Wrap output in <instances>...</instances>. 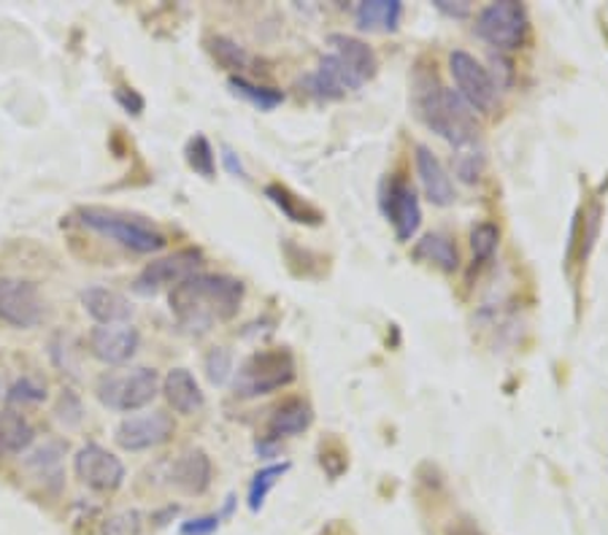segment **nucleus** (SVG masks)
<instances>
[{
	"label": "nucleus",
	"instance_id": "nucleus-35",
	"mask_svg": "<svg viewBox=\"0 0 608 535\" xmlns=\"http://www.w3.org/2000/svg\"><path fill=\"white\" fill-rule=\"evenodd\" d=\"M220 514H206V516H195V519H188L182 527H179V533L182 535H211L220 531Z\"/></svg>",
	"mask_w": 608,
	"mask_h": 535
},
{
	"label": "nucleus",
	"instance_id": "nucleus-9",
	"mask_svg": "<svg viewBox=\"0 0 608 535\" xmlns=\"http://www.w3.org/2000/svg\"><path fill=\"white\" fill-rule=\"evenodd\" d=\"M43 316V301L39 287L24 279H0V322L11 327H36Z\"/></svg>",
	"mask_w": 608,
	"mask_h": 535
},
{
	"label": "nucleus",
	"instance_id": "nucleus-32",
	"mask_svg": "<svg viewBox=\"0 0 608 535\" xmlns=\"http://www.w3.org/2000/svg\"><path fill=\"white\" fill-rule=\"evenodd\" d=\"M43 397H47V390H43L39 382H33V378H20V382L9 390L6 401H9V406H30V403H41Z\"/></svg>",
	"mask_w": 608,
	"mask_h": 535
},
{
	"label": "nucleus",
	"instance_id": "nucleus-13",
	"mask_svg": "<svg viewBox=\"0 0 608 535\" xmlns=\"http://www.w3.org/2000/svg\"><path fill=\"white\" fill-rule=\"evenodd\" d=\"M141 346V333L128 322L120 325H98L90 333L92 357L103 365H125L135 357Z\"/></svg>",
	"mask_w": 608,
	"mask_h": 535
},
{
	"label": "nucleus",
	"instance_id": "nucleus-3",
	"mask_svg": "<svg viewBox=\"0 0 608 535\" xmlns=\"http://www.w3.org/2000/svg\"><path fill=\"white\" fill-rule=\"evenodd\" d=\"M77 216L84 228L95 230L103 239L114 241V244L125 249H133V252L139 254H154L169 244L163 230L152 225L144 216L125 214V211L103 206H84L77 211Z\"/></svg>",
	"mask_w": 608,
	"mask_h": 535
},
{
	"label": "nucleus",
	"instance_id": "nucleus-33",
	"mask_svg": "<svg viewBox=\"0 0 608 535\" xmlns=\"http://www.w3.org/2000/svg\"><path fill=\"white\" fill-rule=\"evenodd\" d=\"M141 527H144V516L139 512H122L105 519L103 535H141Z\"/></svg>",
	"mask_w": 608,
	"mask_h": 535
},
{
	"label": "nucleus",
	"instance_id": "nucleus-10",
	"mask_svg": "<svg viewBox=\"0 0 608 535\" xmlns=\"http://www.w3.org/2000/svg\"><path fill=\"white\" fill-rule=\"evenodd\" d=\"M73 471L90 489L98 493H114L125 482V465L116 454L103 450L101 444H87L73 457Z\"/></svg>",
	"mask_w": 608,
	"mask_h": 535
},
{
	"label": "nucleus",
	"instance_id": "nucleus-14",
	"mask_svg": "<svg viewBox=\"0 0 608 535\" xmlns=\"http://www.w3.org/2000/svg\"><path fill=\"white\" fill-rule=\"evenodd\" d=\"M301 84L308 95L316 98V101H341V98H346V92H355L363 87V82H359L355 73H352L336 54L322 58L316 71L308 73Z\"/></svg>",
	"mask_w": 608,
	"mask_h": 535
},
{
	"label": "nucleus",
	"instance_id": "nucleus-16",
	"mask_svg": "<svg viewBox=\"0 0 608 535\" xmlns=\"http://www.w3.org/2000/svg\"><path fill=\"white\" fill-rule=\"evenodd\" d=\"M163 395L173 412L184 416L197 414L203 408V403H206L201 384H197V378L188 369L169 371V376L163 378Z\"/></svg>",
	"mask_w": 608,
	"mask_h": 535
},
{
	"label": "nucleus",
	"instance_id": "nucleus-8",
	"mask_svg": "<svg viewBox=\"0 0 608 535\" xmlns=\"http://www.w3.org/2000/svg\"><path fill=\"white\" fill-rule=\"evenodd\" d=\"M203 265V254L197 249H182V252H173L169 258H160L154 263H149L144 271L135 276L133 290L139 295H158L163 287H176L184 279L195 276L197 268Z\"/></svg>",
	"mask_w": 608,
	"mask_h": 535
},
{
	"label": "nucleus",
	"instance_id": "nucleus-27",
	"mask_svg": "<svg viewBox=\"0 0 608 535\" xmlns=\"http://www.w3.org/2000/svg\"><path fill=\"white\" fill-rule=\"evenodd\" d=\"M206 49L211 58L220 62L222 68H227V71H244L246 62H250L246 49L239 47L233 39H227V36H211V39H206Z\"/></svg>",
	"mask_w": 608,
	"mask_h": 535
},
{
	"label": "nucleus",
	"instance_id": "nucleus-18",
	"mask_svg": "<svg viewBox=\"0 0 608 535\" xmlns=\"http://www.w3.org/2000/svg\"><path fill=\"white\" fill-rule=\"evenodd\" d=\"M331 47L336 58L344 62L346 68H349L352 73L359 79V82H371V79L378 73V60L374 54V49L368 47L365 41L359 39H352V36H344V33H336L331 36Z\"/></svg>",
	"mask_w": 608,
	"mask_h": 535
},
{
	"label": "nucleus",
	"instance_id": "nucleus-38",
	"mask_svg": "<svg viewBox=\"0 0 608 535\" xmlns=\"http://www.w3.org/2000/svg\"><path fill=\"white\" fill-rule=\"evenodd\" d=\"M436 9L444 11L449 17H468L470 6L468 3H449V0H436Z\"/></svg>",
	"mask_w": 608,
	"mask_h": 535
},
{
	"label": "nucleus",
	"instance_id": "nucleus-36",
	"mask_svg": "<svg viewBox=\"0 0 608 535\" xmlns=\"http://www.w3.org/2000/svg\"><path fill=\"white\" fill-rule=\"evenodd\" d=\"M114 98H116V103H120L122 109H125L128 114H133V117H139L141 111L146 109L144 95H139V92L130 90V87H120V90L114 92Z\"/></svg>",
	"mask_w": 608,
	"mask_h": 535
},
{
	"label": "nucleus",
	"instance_id": "nucleus-4",
	"mask_svg": "<svg viewBox=\"0 0 608 535\" xmlns=\"http://www.w3.org/2000/svg\"><path fill=\"white\" fill-rule=\"evenodd\" d=\"M295 357L290 350L254 352L233 376V392L239 397H260L295 382Z\"/></svg>",
	"mask_w": 608,
	"mask_h": 535
},
{
	"label": "nucleus",
	"instance_id": "nucleus-39",
	"mask_svg": "<svg viewBox=\"0 0 608 535\" xmlns=\"http://www.w3.org/2000/svg\"><path fill=\"white\" fill-rule=\"evenodd\" d=\"M254 450H257L260 457H276L278 441H273V438H268V435H265L263 441H257V446H254Z\"/></svg>",
	"mask_w": 608,
	"mask_h": 535
},
{
	"label": "nucleus",
	"instance_id": "nucleus-25",
	"mask_svg": "<svg viewBox=\"0 0 608 535\" xmlns=\"http://www.w3.org/2000/svg\"><path fill=\"white\" fill-rule=\"evenodd\" d=\"M414 254H417L419 260H425V263L440 268L444 273H455L457 265H460L457 246L452 244L446 235H438V233L425 235V239L417 244V249H414Z\"/></svg>",
	"mask_w": 608,
	"mask_h": 535
},
{
	"label": "nucleus",
	"instance_id": "nucleus-12",
	"mask_svg": "<svg viewBox=\"0 0 608 535\" xmlns=\"http://www.w3.org/2000/svg\"><path fill=\"white\" fill-rule=\"evenodd\" d=\"M382 209L387 214V220L393 222L398 241L406 244V241H412L417 235L422 225V209L412 184H406L403 179H389L387 192L382 198Z\"/></svg>",
	"mask_w": 608,
	"mask_h": 535
},
{
	"label": "nucleus",
	"instance_id": "nucleus-26",
	"mask_svg": "<svg viewBox=\"0 0 608 535\" xmlns=\"http://www.w3.org/2000/svg\"><path fill=\"white\" fill-rule=\"evenodd\" d=\"M227 87H231L233 95L244 98L246 103H252L254 109H260V111H273L278 103L284 101V92L282 90H273V87L254 84V82H250V79H244V77H231V82H227Z\"/></svg>",
	"mask_w": 608,
	"mask_h": 535
},
{
	"label": "nucleus",
	"instance_id": "nucleus-24",
	"mask_svg": "<svg viewBox=\"0 0 608 535\" xmlns=\"http://www.w3.org/2000/svg\"><path fill=\"white\" fill-rule=\"evenodd\" d=\"M24 465H28V471L39 478V482L49 484L52 489H58L60 482H63V446L60 444L41 446L39 452H33L28 460H24Z\"/></svg>",
	"mask_w": 608,
	"mask_h": 535
},
{
	"label": "nucleus",
	"instance_id": "nucleus-17",
	"mask_svg": "<svg viewBox=\"0 0 608 535\" xmlns=\"http://www.w3.org/2000/svg\"><path fill=\"white\" fill-rule=\"evenodd\" d=\"M417 173L425 195L430 198V203L436 206H449L455 201V184H452L449 173L440 165V160L430 152L427 147L417 149Z\"/></svg>",
	"mask_w": 608,
	"mask_h": 535
},
{
	"label": "nucleus",
	"instance_id": "nucleus-34",
	"mask_svg": "<svg viewBox=\"0 0 608 535\" xmlns=\"http://www.w3.org/2000/svg\"><path fill=\"white\" fill-rule=\"evenodd\" d=\"M455 171H457V176L463 179V182L474 184L476 179H479V173H482V154H476L474 147H468L465 152L457 154Z\"/></svg>",
	"mask_w": 608,
	"mask_h": 535
},
{
	"label": "nucleus",
	"instance_id": "nucleus-28",
	"mask_svg": "<svg viewBox=\"0 0 608 535\" xmlns=\"http://www.w3.org/2000/svg\"><path fill=\"white\" fill-rule=\"evenodd\" d=\"M184 158H188V165L197 173V176H203V179L216 176L214 147L209 144V139L203 133L192 135L188 149H184Z\"/></svg>",
	"mask_w": 608,
	"mask_h": 535
},
{
	"label": "nucleus",
	"instance_id": "nucleus-29",
	"mask_svg": "<svg viewBox=\"0 0 608 535\" xmlns=\"http://www.w3.org/2000/svg\"><path fill=\"white\" fill-rule=\"evenodd\" d=\"M287 471H290V463H276V465H268V468H263L254 474L252 484H250V512L252 514H257L260 508L265 506V497H268L273 484L287 474Z\"/></svg>",
	"mask_w": 608,
	"mask_h": 535
},
{
	"label": "nucleus",
	"instance_id": "nucleus-11",
	"mask_svg": "<svg viewBox=\"0 0 608 535\" xmlns=\"http://www.w3.org/2000/svg\"><path fill=\"white\" fill-rule=\"evenodd\" d=\"M173 435V420L165 412H149L135 414L120 422L114 438L122 450L128 452H144L154 450V446L169 444Z\"/></svg>",
	"mask_w": 608,
	"mask_h": 535
},
{
	"label": "nucleus",
	"instance_id": "nucleus-23",
	"mask_svg": "<svg viewBox=\"0 0 608 535\" xmlns=\"http://www.w3.org/2000/svg\"><path fill=\"white\" fill-rule=\"evenodd\" d=\"M36 431L22 414L0 412V454H22L33 446Z\"/></svg>",
	"mask_w": 608,
	"mask_h": 535
},
{
	"label": "nucleus",
	"instance_id": "nucleus-15",
	"mask_svg": "<svg viewBox=\"0 0 608 535\" xmlns=\"http://www.w3.org/2000/svg\"><path fill=\"white\" fill-rule=\"evenodd\" d=\"M84 311L98 325H120L133 316V306L122 292L109 287H87L82 292Z\"/></svg>",
	"mask_w": 608,
	"mask_h": 535
},
{
	"label": "nucleus",
	"instance_id": "nucleus-1",
	"mask_svg": "<svg viewBox=\"0 0 608 535\" xmlns=\"http://www.w3.org/2000/svg\"><path fill=\"white\" fill-rule=\"evenodd\" d=\"M244 303V284L222 273H195L171 292V314L190 335L209 333L216 322H227Z\"/></svg>",
	"mask_w": 608,
	"mask_h": 535
},
{
	"label": "nucleus",
	"instance_id": "nucleus-6",
	"mask_svg": "<svg viewBox=\"0 0 608 535\" xmlns=\"http://www.w3.org/2000/svg\"><path fill=\"white\" fill-rule=\"evenodd\" d=\"M476 33L489 47L498 52H511V49L523 47L527 36V11L523 3L514 0H500V3H489L482 9L479 20H476Z\"/></svg>",
	"mask_w": 608,
	"mask_h": 535
},
{
	"label": "nucleus",
	"instance_id": "nucleus-37",
	"mask_svg": "<svg viewBox=\"0 0 608 535\" xmlns=\"http://www.w3.org/2000/svg\"><path fill=\"white\" fill-rule=\"evenodd\" d=\"M222 160H225V165H227V171L233 173V176H241V179H246V171H244V165H241V160H239V154L233 152V149H222Z\"/></svg>",
	"mask_w": 608,
	"mask_h": 535
},
{
	"label": "nucleus",
	"instance_id": "nucleus-2",
	"mask_svg": "<svg viewBox=\"0 0 608 535\" xmlns=\"http://www.w3.org/2000/svg\"><path fill=\"white\" fill-rule=\"evenodd\" d=\"M417 111L422 122L438 133L440 139L449 141L452 147L468 149L479 139V122L476 111L457 95L455 90L427 82L417 87Z\"/></svg>",
	"mask_w": 608,
	"mask_h": 535
},
{
	"label": "nucleus",
	"instance_id": "nucleus-21",
	"mask_svg": "<svg viewBox=\"0 0 608 535\" xmlns=\"http://www.w3.org/2000/svg\"><path fill=\"white\" fill-rule=\"evenodd\" d=\"M401 17L403 3H398V0H363L355 9L357 28L368 30V33H374V30H384V33L398 30Z\"/></svg>",
	"mask_w": 608,
	"mask_h": 535
},
{
	"label": "nucleus",
	"instance_id": "nucleus-30",
	"mask_svg": "<svg viewBox=\"0 0 608 535\" xmlns=\"http://www.w3.org/2000/svg\"><path fill=\"white\" fill-rule=\"evenodd\" d=\"M500 241V230L493 222H482L470 230V252H474V263H487L495 254Z\"/></svg>",
	"mask_w": 608,
	"mask_h": 535
},
{
	"label": "nucleus",
	"instance_id": "nucleus-5",
	"mask_svg": "<svg viewBox=\"0 0 608 535\" xmlns=\"http://www.w3.org/2000/svg\"><path fill=\"white\" fill-rule=\"evenodd\" d=\"M160 373L154 369H135L128 373H105L98 382V401L111 412H139L158 397Z\"/></svg>",
	"mask_w": 608,
	"mask_h": 535
},
{
	"label": "nucleus",
	"instance_id": "nucleus-19",
	"mask_svg": "<svg viewBox=\"0 0 608 535\" xmlns=\"http://www.w3.org/2000/svg\"><path fill=\"white\" fill-rule=\"evenodd\" d=\"M171 478L188 495H203L211 487V460L203 450H190L173 463Z\"/></svg>",
	"mask_w": 608,
	"mask_h": 535
},
{
	"label": "nucleus",
	"instance_id": "nucleus-22",
	"mask_svg": "<svg viewBox=\"0 0 608 535\" xmlns=\"http://www.w3.org/2000/svg\"><path fill=\"white\" fill-rule=\"evenodd\" d=\"M265 198H268L273 206L282 211L290 222H297V225H322V220H325V216L320 214V209H314L312 203L297 198L295 192L284 184L265 186Z\"/></svg>",
	"mask_w": 608,
	"mask_h": 535
},
{
	"label": "nucleus",
	"instance_id": "nucleus-20",
	"mask_svg": "<svg viewBox=\"0 0 608 535\" xmlns=\"http://www.w3.org/2000/svg\"><path fill=\"white\" fill-rule=\"evenodd\" d=\"M314 422V408L308 406L303 397H290L284 401L268 420V438H295V435L306 433Z\"/></svg>",
	"mask_w": 608,
	"mask_h": 535
},
{
	"label": "nucleus",
	"instance_id": "nucleus-7",
	"mask_svg": "<svg viewBox=\"0 0 608 535\" xmlns=\"http://www.w3.org/2000/svg\"><path fill=\"white\" fill-rule=\"evenodd\" d=\"M449 71L457 84V95L474 111H489L498 101V87H495L493 73L482 65L474 54L455 49L449 54Z\"/></svg>",
	"mask_w": 608,
	"mask_h": 535
},
{
	"label": "nucleus",
	"instance_id": "nucleus-31",
	"mask_svg": "<svg viewBox=\"0 0 608 535\" xmlns=\"http://www.w3.org/2000/svg\"><path fill=\"white\" fill-rule=\"evenodd\" d=\"M206 376L211 384H225L233 376V354L225 346H216L206 354Z\"/></svg>",
	"mask_w": 608,
	"mask_h": 535
}]
</instances>
